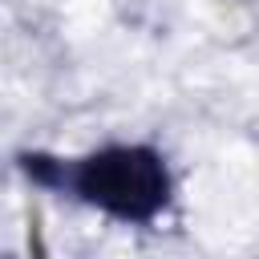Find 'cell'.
Instances as JSON below:
<instances>
[{
    "mask_svg": "<svg viewBox=\"0 0 259 259\" xmlns=\"http://www.w3.org/2000/svg\"><path fill=\"white\" fill-rule=\"evenodd\" d=\"M0 259H12V255H0Z\"/></svg>",
    "mask_w": 259,
    "mask_h": 259,
    "instance_id": "cell-2",
    "label": "cell"
},
{
    "mask_svg": "<svg viewBox=\"0 0 259 259\" xmlns=\"http://www.w3.org/2000/svg\"><path fill=\"white\" fill-rule=\"evenodd\" d=\"M16 170L53 194H69L73 202L121 223V227H154L174 202V174L158 146L146 142H109L89 154H49L20 150Z\"/></svg>",
    "mask_w": 259,
    "mask_h": 259,
    "instance_id": "cell-1",
    "label": "cell"
}]
</instances>
